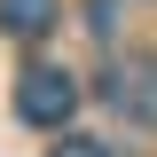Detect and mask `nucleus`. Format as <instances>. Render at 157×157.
Masks as SVG:
<instances>
[{
    "label": "nucleus",
    "instance_id": "39448f33",
    "mask_svg": "<svg viewBox=\"0 0 157 157\" xmlns=\"http://www.w3.org/2000/svg\"><path fill=\"white\" fill-rule=\"evenodd\" d=\"M86 32H94V39H110V32H118V24H110V0H86Z\"/></svg>",
    "mask_w": 157,
    "mask_h": 157
},
{
    "label": "nucleus",
    "instance_id": "7ed1b4c3",
    "mask_svg": "<svg viewBox=\"0 0 157 157\" xmlns=\"http://www.w3.org/2000/svg\"><path fill=\"white\" fill-rule=\"evenodd\" d=\"M55 0H0V32H16V39H39V32H55Z\"/></svg>",
    "mask_w": 157,
    "mask_h": 157
},
{
    "label": "nucleus",
    "instance_id": "f257e3e1",
    "mask_svg": "<svg viewBox=\"0 0 157 157\" xmlns=\"http://www.w3.org/2000/svg\"><path fill=\"white\" fill-rule=\"evenodd\" d=\"M71 110H78V78L63 71V63H32V71L16 78V118L24 126H63Z\"/></svg>",
    "mask_w": 157,
    "mask_h": 157
},
{
    "label": "nucleus",
    "instance_id": "f03ea898",
    "mask_svg": "<svg viewBox=\"0 0 157 157\" xmlns=\"http://www.w3.org/2000/svg\"><path fill=\"white\" fill-rule=\"evenodd\" d=\"M102 102L134 126H157V55H118L102 71Z\"/></svg>",
    "mask_w": 157,
    "mask_h": 157
},
{
    "label": "nucleus",
    "instance_id": "20e7f679",
    "mask_svg": "<svg viewBox=\"0 0 157 157\" xmlns=\"http://www.w3.org/2000/svg\"><path fill=\"white\" fill-rule=\"evenodd\" d=\"M55 157H110V149H102L94 134H63V141H55Z\"/></svg>",
    "mask_w": 157,
    "mask_h": 157
}]
</instances>
